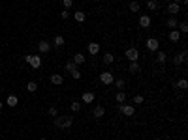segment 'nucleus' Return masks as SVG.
Returning <instances> with one entry per match:
<instances>
[{"mask_svg": "<svg viewBox=\"0 0 188 140\" xmlns=\"http://www.w3.org/2000/svg\"><path fill=\"white\" fill-rule=\"evenodd\" d=\"M73 123V116H57L55 118V125L60 129H70Z\"/></svg>", "mask_w": 188, "mask_h": 140, "instance_id": "nucleus-1", "label": "nucleus"}, {"mask_svg": "<svg viewBox=\"0 0 188 140\" xmlns=\"http://www.w3.org/2000/svg\"><path fill=\"white\" fill-rule=\"evenodd\" d=\"M25 62H26V64H30L32 69H40L41 67V56L40 54H26Z\"/></svg>", "mask_w": 188, "mask_h": 140, "instance_id": "nucleus-2", "label": "nucleus"}, {"mask_svg": "<svg viewBox=\"0 0 188 140\" xmlns=\"http://www.w3.org/2000/svg\"><path fill=\"white\" fill-rule=\"evenodd\" d=\"M124 56H126L128 62H137V60H139V51H137L136 47H130V49H126Z\"/></svg>", "mask_w": 188, "mask_h": 140, "instance_id": "nucleus-3", "label": "nucleus"}, {"mask_svg": "<svg viewBox=\"0 0 188 140\" xmlns=\"http://www.w3.org/2000/svg\"><path fill=\"white\" fill-rule=\"evenodd\" d=\"M113 80H115V77H113V73H111V71H102L100 73V82L102 84L109 86V84H113Z\"/></svg>", "mask_w": 188, "mask_h": 140, "instance_id": "nucleus-4", "label": "nucleus"}, {"mask_svg": "<svg viewBox=\"0 0 188 140\" xmlns=\"http://www.w3.org/2000/svg\"><path fill=\"white\" fill-rule=\"evenodd\" d=\"M145 45H147V51H151V52H156L158 49H160V41H158L156 38H149L147 41H145Z\"/></svg>", "mask_w": 188, "mask_h": 140, "instance_id": "nucleus-5", "label": "nucleus"}, {"mask_svg": "<svg viewBox=\"0 0 188 140\" xmlns=\"http://www.w3.org/2000/svg\"><path fill=\"white\" fill-rule=\"evenodd\" d=\"M121 114L122 116H134L136 114V105H121Z\"/></svg>", "mask_w": 188, "mask_h": 140, "instance_id": "nucleus-6", "label": "nucleus"}, {"mask_svg": "<svg viewBox=\"0 0 188 140\" xmlns=\"http://www.w3.org/2000/svg\"><path fill=\"white\" fill-rule=\"evenodd\" d=\"M103 114H106V108H103L102 105H96V107L92 108V116L96 118V120H102Z\"/></svg>", "mask_w": 188, "mask_h": 140, "instance_id": "nucleus-7", "label": "nucleus"}, {"mask_svg": "<svg viewBox=\"0 0 188 140\" xmlns=\"http://www.w3.org/2000/svg\"><path fill=\"white\" fill-rule=\"evenodd\" d=\"M151 23H152V21H151L149 15H141V17H139V26H141V28H151Z\"/></svg>", "mask_w": 188, "mask_h": 140, "instance_id": "nucleus-8", "label": "nucleus"}, {"mask_svg": "<svg viewBox=\"0 0 188 140\" xmlns=\"http://www.w3.org/2000/svg\"><path fill=\"white\" fill-rule=\"evenodd\" d=\"M38 49H40L41 54H45V52L51 51V43H49V41H40V43H38Z\"/></svg>", "mask_w": 188, "mask_h": 140, "instance_id": "nucleus-9", "label": "nucleus"}, {"mask_svg": "<svg viewBox=\"0 0 188 140\" xmlns=\"http://www.w3.org/2000/svg\"><path fill=\"white\" fill-rule=\"evenodd\" d=\"M179 11H181V4H177V2H171V4L168 6V13H169V15H177Z\"/></svg>", "mask_w": 188, "mask_h": 140, "instance_id": "nucleus-10", "label": "nucleus"}, {"mask_svg": "<svg viewBox=\"0 0 188 140\" xmlns=\"http://www.w3.org/2000/svg\"><path fill=\"white\" fill-rule=\"evenodd\" d=\"M73 64H77V66H81V64H85L87 62V56L83 54V52H77V54H73Z\"/></svg>", "mask_w": 188, "mask_h": 140, "instance_id": "nucleus-11", "label": "nucleus"}, {"mask_svg": "<svg viewBox=\"0 0 188 140\" xmlns=\"http://www.w3.org/2000/svg\"><path fill=\"white\" fill-rule=\"evenodd\" d=\"M184 60H186V51H183L181 54H175V56H173V64H175V66H181Z\"/></svg>", "mask_w": 188, "mask_h": 140, "instance_id": "nucleus-12", "label": "nucleus"}, {"mask_svg": "<svg viewBox=\"0 0 188 140\" xmlns=\"http://www.w3.org/2000/svg\"><path fill=\"white\" fill-rule=\"evenodd\" d=\"M6 105H8V107H17V105H19V97L17 95H8V97H6Z\"/></svg>", "mask_w": 188, "mask_h": 140, "instance_id": "nucleus-13", "label": "nucleus"}, {"mask_svg": "<svg viewBox=\"0 0 188 140\" xmlns=\"http://www.w3.org/2000/svg\"><path fill=\"white\" fill-rule=\"evenodd\" d=\"M87 49H88V54H92V56H94V54H98V52H100V43L92 41V43H88Z\"/></svg>", "mask_w": 188, "mask_h": 140, "instance_id": "nucleus-14", "label": "nucleus"}, {"mask_svg": "<svg viewBox=\"0 0 188 140\" xmlns=\"http://www.w3.org/2000/svg\"><path fill=\"white\" fill-rule=\"evenodd\" d=\"M94 97H96V95H94L92 92H85V94L81 95V101L88 105V103H92V101H94Z\"/></svg>", "mask_w": 188, "mask_h": 140, "instance_id": "nucleus-15", "label": "nucleus"}, {"mask_svg": "<svg viewBox=\"0 0 188 140\" xmlns=\"http://www.w3.org/2000/svg\"><path fill=\"white\" fill-rule=\"evenodd\" d=\"M166 60H168V54H166L164 51H156V62H158V64H166Z\"/></svg>", "mask_w": 188, "mask_h": 140, "instance_id": "nucleus-16", "label": "nucleus"}, {"mask_svg": "<svg viewBox=\"0 0 188 140\" xmlns=\"http://www.w3.org/2000/svg\"><path fill=\"white\" fill-rule=\"evenodd\" d=\"M51 82L55 84V86H60V84L64 82V77L58 75V73H55V75H51Z\"/></svg>", "mask_w": 188, "mask_h": 140, "instance_id": "nucleus-17", "label": "nucleus"}, {"mask_svg": "<svg viewBox=\"0 0 188 140\" xmlns=\"http://www.w3.org/2000/svg\"><path fill=\"white\" fill-rule=\"evenodd\" d=\"M169 41H173V43H177V41H181V32L177 30V28H175V30H171V32H169Z\"/></svg>", "mask_w": 188, "mask_h": 140, "instance_id": "nucleus-18", "label": "nucleus"}, {"mask_svg": "<svg viewBox=\"0 0 188 140\" xmlns=\"http://www.w3.org/2000/svg\"><path fill=\"white\" fill-rule=\"evenodd\" d=\"M73 19L77 21V23H83V21L87 19V13H85V11H75V13H73Z\"/></svg>", "mask_w": 188, "mask_h": 140, "instance_id": "nucleus-19", "label": "nucleus"}, {"mask_svg": "<svg viewBox=\"0 0 188 140\" xmlns=\"http://www.w3.org/2000/svg\"><path fill=\"white\" fill-rule=\"evenodd\" d=\"M113 62H115V56L111 54V52H106V54H103V64L111 66V64H113Z\"/></svg>", "mask_w": 188, "mask_h": 140, "instance_id": "nucleus-20", "label": "nucleus"}, {"mask_svg": "<svg viewBox=\"0 0 188 140\" xmlns=\"http://www.w3.org/2000/svg\"><path fill=\"white\" fill-rule=\"evenodd\" d=\"M175 86H177L179 90H186V88H188V80H186V79H179V80L175 82Z\"/></svg>", "mask_w": 188, "mask_h": 140, "instance_id": "nucleus-21", "label": "nucleus"}, {"mask_svg": "<svg viewBox=\"0 0 188 140\" xmlns=\"http://www.w3.org/2000/svg\"><path fill=\"white\" fill-rule=\"evenodd\" d=\"M143 101H145V97L141 94H137V95L132 97V105H143Z\"/></svg>", "mask_w": 188, "mask_h": 140, "instance_id": "nucleus-22", "label": "nucleus"}, {"mask_svg": "<svg viewBox=\"0 0 188 140\" xmlns=\"http://www.w3.org/2000/svg\"><path fill=\"white\" fill-rule=\"evenodd\" d=\"M166 26L171 28V30H175V28L179 26V24H177V19H175V17H169V19H168V23H166Z\"/></svg>", "mask_w": 188, "mask_h": 140, "instance_id": "nucleus-23", "label": "nucleus"}, {"mask_svg": "<svg viewBox=\"0 0 188 140\" xmlns=\"http://www.w3.org/2000/svg\"><path fill=\"white\" fill-rule=\"evenodd\" d=\"M53 43H55V47H62L66 43V39L62 38V36H55V39H53Z\"/></svg>", "mask_w": 188, "mask_h": 140, "instance_id": "nucleus-24", "label": "nucleus"}, {"mask_svg": "<svg viewBox=\"0 0 188 140\" xmlns=\"http://www.w3.org/2000/svg\"><path fill=\"white\" fill-rule=\"evenodd\" d=\"M128 69H130L132 73H139V69H141V67H139V64H137V62H130Z\"/></svg>", "mask_w": 188, "mask_h": 140, "instance_id": "nucleus-25", "label": "nucleus"}, {"mask_svg": "<svg viewBox=\"0 0 188 140\" xmlns=\"http://www.w3.org/2000/svg\"><path fill=\"white\" fill-rule=\"evenodd\" d=\"M26 90H28V92L32 94V92H36L38 90V84L34 82V80H30V82H26Z\"/></svg>", "mask_w": 188, "mask_h": 140, "instance_id": "nucleus-26", "label": "nucleus"}, {"mask_svg": "<svg viewBox=\"0 0 188 140\" xmlns=\"http://www.w3.org/2000/svg\"><path fill=\"white\" fill-rule=\"evenodd\" d=\"M147 8H149L151 11L158 10V2H156V0H147Z\"/></svg>", "mask_w": 188, "mask_h": 140, "instance_id": "nucleus-27", "label": "nucleus"}, {"mask_svg": "<svg viewBox=\"0 0 188 140\" xmlns=\"http://www.w3.org/2000/svg\"><path fill=\"white\" fill-rule=\"evenodd\" d=\"M115 99H117V103H124V101H126V94H124V92H119V94H117L115 95Z\"/></svg>", "mask_w": 188, "mask_h": 140, "instance_id": "nucleus-28", "label": "nucleus"}, {"mask_svg": "<svg viewBox=\"0 0 188 140\" xmlns=\"http://www.w3.org/2000/svg\"><path fill=\"white\" fill-rule=\"evenodd\" d=\"M66 71H68V73L77 71V64H73V62H68V64H66Z\"/></svg>", "mask_w": 188, "mask_h": 140, "instance_id": "nucleus-29", "label": "nucleus"}, {"mask_svg": "<svg viewBox=\"0 0 188 140\" xmlns=\"http://www.w3.org/2000/svg\"><path fill=\"white\" fill-rule=\"evenodd\" d=\"M113 84H117V88H119V90H124L126 80H124V79H117V80H113Z\"/></svg>", "mask_w": 188, "mask_h": 140, "instance_id": "nucleus-30", "label": "nucleus"}, {"mask_svg": "<svg viewBox=\"0 0 188 140\" xmlns=\"http://www.w3.org/2000/svg\"><path fill=\"white\" fill-rule=\"evenodd\" d=\"M179 32L181 34H186L188 32V23H186V21H183V23L179 24Z\"/></svg>", "mask_w": 188, "mask_h": 140, "instance_id": "nucleus-31", "label": "nucleus"}, {"mask_svg": "<svg viewBox=\"0 0 188 140\" xmlns=\"http://www.w3.org/2000/svg\"><path fill=\"white\" fill-rule=\"evenodd\" d=\"M81 110V101H72V112H79Z\"/></svg>", "mask_w": 188, "mask_h": 140, "instance_id": "nucleus-32", "label": "nucleus"}, {"mask_svg": "<svg viewBox=\"0 0 188 140\" xmlns=\"http://www.w3.org/2000/svg\"><path fill=\"white\" fill-rule=\"evenodd\" d=\"M130 11H132V13L139 11V2H136V0H134V2H130Z\"/></svg>", "mask_w": 188, "mask_h": 140, "instance_id": "nucleus-33", "label": "nucleus"}, {"mask_svg": "<svg viewBox=\"0 0 188 140\" xmlns=\"http://www.w3.org/2000/svg\"><path fill=\"white\" fill-rule=\"evenodd\" d=\"M70 75H72V79H75V80H79V79H81V71H79V69H77V71H72Z\"/></svg>", "mask_w": 188, "mask_h": 140, "instance_id": "nucleus-34", "label": "nucleus"}, {"mask_svg": "<svg viewBox=\"0 0 188 140\" xmlns=\"http://www.w3.org/2000/svg\"><path fill=\"white\" fill-rule=\"evenodd\" d=\"M49 116H53V118H57V116H58L57 107H51V108H49Z\"/></svg>", "mask_w": 188, "mask_h": 140, "instance_id": "nucleus-35", "label": "nucleus"}, {"mask_svg": "<svg viewBox=\"0 0 188 140\" xmlns=\"http://www.w3.org/2000/svg\"><path fill=\"white\" fill-rule=\"evenodd\" d=\"M62 4H64V8H66V10H70V8L73 6V0H62Z\"/></svg>", "mask_w": 188, "mask_h": 140, "instance_id": "nucleus-36", "label": "nucleus"}, {"mask_svg": "<svg viewBox=\"0 0 188 140\" xmlns=\"http://www.w3.org/2000/svg\"><path fill=\"white\" fill-rule=\"evenodd\" d=\"M60 17H62V19H68V17H70V11H68V10L60 11Z\"/></svg>", "mask_w": 188, "mask_h": 140, "instance_id": "nucleus-37", "label": "nucleus"}, {"mask_svg": "<svg viewBox=\"0 0 188 140\" xmlns=\"http://www.w3.org/2000/svg\"><path fill=\"white\" fill-rule=\"evenodd\" d=\"M173 2H177V4H181V2H183V0H173Z\"/></svg>", "mask_w": 188, "mask_h": 140, "instance_id": "nucleus-38", "label": "nucleus"}, {"mask_svg": "<svg viewBox=\"0 0 188 140\" xmlns=\"http://www.w3.org/2000/svg\"><path fill=\"white\" fill-rule=\"evenodd\" d=\"M4 107V101H0V108H2Z\"/></svg>", "mask_w": 188, "mask_h": 140, "instance_id": "nucleus-39", "label": "nucleus"}, {"mask_svg": "<svg viewBox=\"0 0 188 140\" xmlns=\"http://www.w3.org/2000/svg\"><path fill=\"white\" fill-rule=\"evenodd\" d=\"M40 140H45V138H43V136H41V138H40Z\"/></svg>", "mask_w": 188, "mask_h": 140, "instance_id": "nucleus-40", "label": "nucleus"}, {"mask_svg": "<svg viewBox=\"0 0 188 140\" xmlns=\"http://www.w3.org/2000/svg\"><path fill=\"white\" fill-rule=\"evenodd\" d=\"M156 140H162V138H156Z\"/></svg>", "mask_w": 188, "mask_h": 140, "instance_id": "nucleus-41", "label": "nucleus"}]
</instances>
